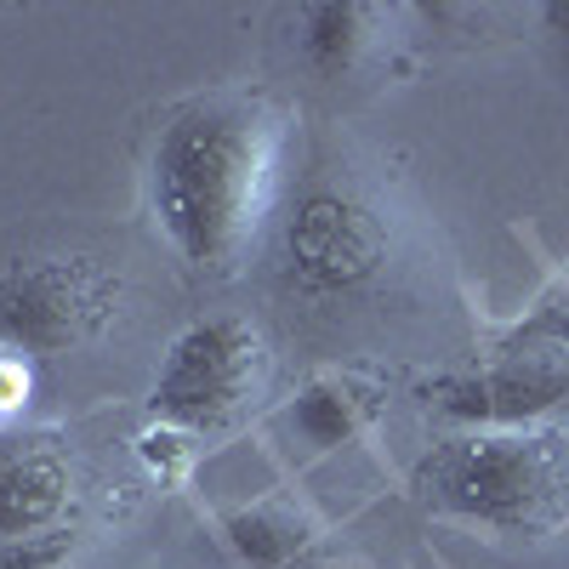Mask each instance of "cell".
I'll use <instances>...</instances> for the list:
<instances>
[{"mask_svg":"<svg viewBox=\"0 0 569 569\" xmlns=\"http://www.w3.org/2000/svg\"><path fill=\"white\" fill-rule=\"evenodd\" d=\"M439 410L456 421H479V427H525V416L552 410L569 399V348L563 342H536L518 348L485 376H456L439 382Z\"/></svg>","mask_w":569,"mask_h":569,"instance_id":"cell-6","label":"cell"},{"mask_svg":"<svg viewBox=\"0 0 569 569\" xmlns=\"http://www.w3.org/2000/svg\"><path fill=\"white\" fill-rule=\"evenodd\" d=\"M120 273L86 251L29 257L0 273V348L69 353L120 313Z\"/></svg>","mask_w":569,"mask_h":569,"instance_id":"cell-3","label":"cell"},{"mask_svg":"<svg viewBox=\"0 0 569 569\" xmlns=\"http://www.w3.org/2000/svg\"><path fill=\"white\" fill-rule=\"evenodd\" d=\"M137 456L149 461L160 479H177V472H188V439H182V427H171V421L149 427V433L137 439Z\"/></svg>","mask_w":569,"mask_h":569,"instance_id":"cell-12","label":"cell"},{"mask_svg":"<svg viewBox=\"0 0 569 569\" xmlns=\"http://www.w3.org/2000/svg\"><path fill=\"white\" fill-rule=\"evenodd\" d=\"M284 262L302 291H353L388 262V222L353 194L313 188L284 222Z\"/></svg>","mask_w":569,"mask_h":569,"instance_id":"cell-5","label":"cell"},{"mask_svg":"<svg viewBox=\"0 0 569 569\" xmlns=\"http://www.w3.org/2000/svg\"><path fill=\"white\" fill-rule=\"evenodd\" d=\"M268 376V348L251 319H200L171 342L160 382H154V421H171L182 433L228 427L251 405Z\"/></svg>","mask_w":569,"mask_h":569,"instance_id":"cell-4","label":"cell"},{"mask_svg":"<svg viewBox=\"0 0 569 569\" xmlns=\"http://www.w3.org/2000/svg\"><path fill=\"white\" fill-rule=\"evenodd\" d=\"M222 530H228V547L251 569H297L313 552V525L284 501H257V507L228 512Z\"/></svg>","mask_w":569,"mask_h":569,"instance_id":"cell-9","label":"cell"},{"mask_svg":"<svg viewBox=\"0 0 569 569\" xmlns=\"http://www.w3.org/2000/svg\"><path fill=\"white\" fill-rule=\"evenodd\" d=\"M416 490L427 507L490 530H558L569 518V433L479 427L445 439L416 461Z\"/></svg>","mask_w":569,"mask_h":569,"instance_id":"cell-2","label":"cell"},{"mask_svg":"<svg viewBox=\"0 0 569 569\" xmlns=\"http://www.w3.org/2000/svg\"><path fill=\"white\" fill-rule=\"evenodd\" d=\"M370 46V7L359 0H325L302 12V58L319 74H348Z\"/></svg>","mask_w":569,"mask_h":569,"instance_id":"cell-10","label":"cell"},{"mask_svg":"<svg viewBox=\"0 0 569 569\" xmlns=\"http://www.w3.org/2000/svg\"><path fill=\"white\" fill-rule=\"evenodd\" d=\"M388 410V382L370 370H325L297 393L291 405V421L297 433L319 450H337V445H353L359 433H370L376 416Z\"/></svg>","mask_w":569,"mask_h":569,"instance_id":"cell-7","label":"cell"},{"mask_svg":"<svg viewBox=\"0 0 569 569\" xmlns=\"http://www.w3.org/2000/svg\"><path fill=\"white\" fill-rule=\"evenodd\" d=\"M279 160V120L262 98L188 103L154 149V217L182 262L228 273L257 240Z\"/></svg>","mask_w":569,"mask_h":569,"instance_id":"cell-1","label":"cell"},{"mask_svg":"<svg viewBox=\"0 0 569 569\" xmlns=\"http://www.w3.org/2000/svg\"><path fill=\"white\" fill-rule=\"evenodd\" d=\"M29 393H34V376H29L23 353L0 348V421H12L18 410H29Z\"/></svg>","mask_w":569,"mask_h":569,"instance_id":"cell-13","label":"cell"},{"mask_svg":"<svg viewBox=\"0 0 569 569\" xmlns=\"http://www.w3.org/2000/svg\"><path fill=\"white\" fill-rule=\"evenodd\" d=\"M69 552V536H0V569H52Z\"/></svg>","mask_w":569,"mask_h":569,"instance_id":"cell-11","label":"cell"},{"mask_svg":"<svg viewBox=\"0 0 569 569\" xmlns=\"http://www.w3.org/2000/svg\"><path fill=\"white\" fill-rule=\"evenodd\" d=\"M69 507V467L52 450L0 456V536H46Z\"/></svg>","mask_w":569,"mask_h":569,"instance_id":"cell-8","label":"cell"}]
</instances>
